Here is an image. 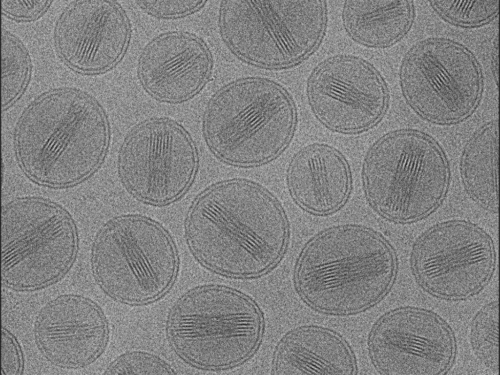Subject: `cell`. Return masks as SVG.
<instances>
[{
  "label": "cell",
  "instance_id": "6da1fadb",
  "mask_svg": "<svg viewBox=\"0 0 500 375\" xmlns=\"http://www.w3.org/2000/svg\"><path fill=\"white\" fill-rule=\"evenodd\" d=\"M187 236L197 259L223 274H261L280 257L287 225L276 201L252 183L232 180L202 193L188 215Z\"/></svg>",
  "mask_w": 500,
  "mask_h": 375
},
{
  "label": "cell",
  "instance_id": "7a4b0ae2",
  "mask_svg": "<svg viewBox=\"0 0 500 375\" xmlns=\"http://www.w3.org/2000/svg\"><path fill=\"white\" fill-rule=\"evenodd\" d=\"M108 139L99 104L78 90L61 88L41 96L25 110L17 131L16 148L31 178L61 186L93 172L104 157Z\"/></svg>",
  "mask_w": 500,
  "mask_h": 375
},
{
  "label": "cell",
  "instance_id": "3957f363",
  "mask_svg": "<svg viewBox=\"0 0 500 375\" xmlns=\"http://www.w3.org/2000/svg\"><path fill=\"white\" fill-rule=\"evenodd\" d=\"M395 260L388 244L369 229L344 227L313 239L297 265L304 299L322 312L346 313L368 307L389 288Z\"/></svg>",
  "mask_w": 500,
  "mask_h": 375
},
{
  "label": "cell",
  "instance_id": "277c9868",
  "mask_svg": "<svg viewBox=\"0 0 500 375\" xmlns=\"http://www.w3.org/2000/svg\"><path fill=\"white\" fill-rule=\"evenodd\" d=\"M295 112L281 87L263 79L246 80L224 87L206 111L204 130L212 151L238 166L266 162L285 147Z\"/></svg>",
  "mask_w": 500,
  "mask_h": 375
},
{
  "label": "cell",
  "instance_id": "5b68a950",
  "mask_svg": "<svg viewBox=\"0 0 500 375\" xmlns=\"http://www.w3.org/2000/svg\"><path fill=\"white\" fill-rule=\"evenodd\" d=\"M262 318L248 297L230 288H198L174 306L168 333L172 347L187 362L208 369L246 359L260 338Z\"/></svg>",
  "mask_w": 500,
  "mask_h": 375
},
{
  "label": "cell",
  "instance_id": "8992f818",
  "mask_svg": "<svg viewBox=\"0 0 500 375\" xmlns=\"http://www.w3.org/2000/svg\"><path fill=\"white\" fill-rule=\"evenodd\" d=\"M365 192L381 214L394 220L419 219L439 204L448 170L438 145L424 134L402 130L377 141L365 159Z\"/></svg>",
  "mask_w": 500,
  "mask_h": 375
},
{
  "label": "cell",
  "instance_id": "52a82bcc",
  "mask_svg": "<svg viewBox=\"0 0 500 375\" xmlns=\"http://www.w3.org/2000/svg\"><path fill=\"white\" fill-rule=\"evenodd\" d=\"M323 0L223 1L220 26L242 59L268 67L295 64L317 46L325 30Z\"/></svg>",
  "mask_w": 500,
  "mask_h": 375
},
{
  "label": "cell",
  "instance_id": "ba28073f",
  "mask_svg": "<svg viewBox=\"0 0 500 375\" xmlns=\"http://www.w3.org/2000/svg\"><path fill=\"white\" fill-rule=\"evenodd\" d=\"M177 258L167 232L141 217L117 219L104 226L93 247L94 278L103 291L131 304L152 301L171 285Z\"/></svg>",
  "mask_w": 500,
  "mask_h": 375
},
{
  "label": "cell",
  "instance_id": "9c48e42d",
  "mask_svg": "<svg viewBox=\"0 0 500 375\" xmlns=\"http://www.w3.org/2000/svg\"><path fill=\"white\" fill-rule=\"evenodd\" d=\"M2 280L8 287L31 290L48 285L68 269L76 233L61 207L34 198L12 201L2 211Z\"/></svg>",
  "mask_w": 500,
  "mask_h": 375
},
{
  "label": "cell",
  "instance_id": "30bf717a",
  "mask_svg": "<svg viewBox=\"0 0 500 375\" xmlns=\"http://www.w3.org/2000/svg\"><path fill=\"white\" fill-rule=\"evenodd\" d=\"M197 158L188 133L175 122L153 119L127 135L120 151L118 167L131 193L153 204L171 202L187 189Z\"/></svg>",
  "mask_w": 500,
  "mask_h": 375
},
{
  "label": "cell",
  "instance_id": "8fae6325",
  "mask_svg": "<svg viewBox=\"0 0 500 375\" xmlns=\"http://www.w3.org/2000/svg\"><path fill=\"white\" fill-rule=\"evenodd\" d=\"M405 97L419 114L448 123L467 115L481 87L476 61L464 48L444 40L418 45L406 57L401 70Z\"/></svg>",
  "mask_w": 500,
  "mask_h": 375
},
{
  "label": "cell",
  "instance_id": "7c38bea8",
  "mask_svg": "<svg viewBox=\"0 0 500 375\" xmlns=\"http://www.w3.org/2000/svg\"><path fill=\"white\" fill-rule=\"evenodd\" d=\"M492 243L480 228L453 221L438 225L418 240L413 255L415 274L426 291L462 298L479 291L494 269Z\"/></svg>",
  "mask_w": 500,
  "mask_h": 375
},
{
  "label": "cell",
  "instance_id": "4fadbf2b",
  "mask_svg": "<svg viewBox=\"0 0 500 375\" xmlns=\"http://www.w3.org/2000/svg\"><path fill=\"white\" fill-rule=\"evenodd\" d=\"M308 97L317 119L334 131L353 133L375 124L386 109L387 92L377 71L351 55L328 59L313 71Z\"/></svg>",
  "mask_w": 500,
  "mask_h": 375
},
{
  "label": "cell",
  "instance_id": "5bb4252c",
  "mask_svg": "<svg viewBox=\"0 0 500 375\" xmlns=\"http://www.w3.org/2000/svg\"><path fill=\"white\" fill-rule=\"evenodd\" d=\"M370 351L385 375H440L450 367L455 344L445 323L430 311L404 308L382 317L374 328Z\"/></svg>",
  "mask_w": 500,
  "mask_h": 375
},
{
  "label": "cell",
  "instance_id": "9a60e30c",
  "mask_svg": "<svg viewBox=\"0 0 500 375\" xmlns=\"http://www.w3.org/2000/svg\"><path fill=\"white\" fill-rule=\"evenodd\" d=\"M130 37L127 15L112 0L71 2L59 16L55 30L61 58L72 69L85 73L103 72L115 66Z\"/></svg>",
  "mask_w": 500,
  "mask_h": 375
},
{
  "label": "cell",
  "instance_id": "2e32d148",
  "mask_svg": "<svg viewBox=\"0 0 500 375\" xmlns=\"http://www.w3.org/2000/svg\"><path fill=\"white\" fill-rule=\"evenodd\" d=\"M106 318L94 301L74 294L59 295L39 312L36 342L43 356L62 368L91 364L103 351L108 338Z\"/></svg>",
  "mask_w": 500,
  "mask_h": 375
},
{
  "label": "cell",
  "instance_id": "e0dca14e",
  "mask_svg": "<svg viewBox=\"0 0 500 375\" xmlns=\"http://www.w3.org/2000/svg\"><path fill=\"white\" fill-rule=\"evenodd\" d=\"M211 60L204 42L186 31L157 35L144 47L138 74L146 91L155 99L178 103L195 95L208 77Z\"/></svg>",
  "mask_w": 500,
  "mask_h": 375
},
{
  "label": "cell",
  "instance_id": "ac0fdd59",
  "mask_svg": "<svg viewBox=\"0 0 500 375\" xmlns=\"http://www.w3.org/2000/svg\"><path fill=\"white\" fill-rule=\"evenodd\" d=\"M288 183L295 200L312 212L325 213L339 208L350 190V176L344 158L331 146H308L293 158Z\"/></svg>",
  "mask_w": 500,
  "mask_h": 375
},
{
  "label": "cell",
  "instance_id": "d6986e66",
  "mask_svg": "<svg viewBox=\"0 0 500 375\" xmlns=\"http://www.w3.org/2000/svg\"><path fill=\"white\" fill-rule=\"evenodd\" d=\"M276 374L352 375L354 359L345 342L322 328L306 327L287 335L275 354Z\"/></svg>",
  "mask_w": 500,
  "mask_h": 375
},
{
  "label": "cell",
  "instance_id": "ffe728a7",
  "mask_svg": "<svg viewBox=\"0 0 500 375\" xmlns=\"http://www.w3.org/2000/svg\"><path fill=\"white\" fill-rule=\"evenodd\" d=\"M407 0H347L342 10L345 29L354 41L382 47L399 39L408 29L412 7Z\"/></svg>",
  "mask_w": 500,
  "mask_h": 375
},
{
  "label": "cell",
  "instance_id": "44dd1931",
  "mask_svg": "<svg viewBox=\"0 0 500 375\" xmlns=\"http://www.w3.org/2000/svg\"><path fill=\"white\" fill-rule=\"evenodd\" d=\"M498 125L491 124L479 131L464 149L462 179L470 195L491 211L498 209Z\"/></svg>",
  "mask_w": 500,
  "mask_h": 375
},
{
  "label": "cell",
  "instance_id": "7402d4cb",
  "mask_svg": "<svg viewBox=\"0 0 500 375\" xmlns=\"http://www.w3.org/2000/svg\"><path fill=\"white\" fill-rule=\"evenodd\" d=\"M30 60L21 41L10 32L1 34V105L5 108L14 102L26 86Z\"/></svg>",
  "mask_w": 500,
  "mask_h": 375
},
{
  "label": "cell",
  "instance_id": "603a6c76",
  "mask_svg": "<svg viewBox=\"0 0 500 375\" xmlns=\"http://www.w3.org/2000/svg\"><path fill=\"white\" fill-rule=\"evenodd\" d=\"M499 307L498 302L482 308L475 318L471 339L477 356L489 368L498 371L499 364Z\"/></svg>",
  "mask_w": 500,
  "mask_h": 375
},
{
  "label": "cell",
  "instance_id": "cb8c5ba5",
  "mask_svg": "<svg viewBox=\"0 0 500 375\" xmlns=\"http://www.w3.org/2000/svg\"><path fill=\"white\" fill-rule=\"evenodd\" d=\"M432 2L445 19L465 25L484 23L491 19L499 9V0H438Z\"/></svg>",
  "mask_w": 500,
  "mask_h": 375
},
{
  "label": "cell",
  "instance_id": "d4e9b609",
  "mask_svg": "<svg viewBox=\"0 0 500 375\" xmlns=\"http://www.w3.org/2000/svg\"><path fill=\"white\" fill-rule=\"evenodd\" d=\"M106 375H173L174 370L158 356L145 352L132 351L114 360Z\"/></svg>",
  "mask_w": 500,
  "mask_h": 375
},
{
  "label": "cell",
  "instance_id": "484cf974",
  "mask_svg": "<svg viewBox=\"0 0 500 375\" xmlns=\"http://www.w3.org/2000/svg\"><path fill=\"white\" fill-rule=\"evenodd\" d=\"M135 2L147 14L163 19L182 18L193 14L204 4L201 0H139Z\"/></svg>",
  "mask_w": 500,
  "mask_h": 375
},
{
  "label": "cell",
  "instance_id": "4316f807",
  "mask_svg": "<svg viewBox=\"0 0 500 375\" xmlns=\"http://www.w3.org/2000/svg\"><path fill=\"white\" fill-rule=\"evenodd\" d=\"M22 351L15 336L1 329V371L4 375H18L23 368Z\"/></svg>",
  "mask_w": 500,
  "mask_h": 375
},
{
  "label": "cell",
  "instance_id": "83f0119b",
  "mask_svg": "<svg viewBox=\"0 0 500 375\" xmlns=\"http://www.w3.org/2000/svg\"><path fill=\"white\" fill-rule=\"evenodd\" d=\"M51 2L44 0H1L2 12L9 18L19 21L37 19Z\"/></svg>",
  "mask_w": 500,
  "mask_h": 375
},
{
  "label": "cell",
  "instance_id": "f1b7e54d",
  "mask_svg": "<svg viewBox=\"0 0 500 375\" xmlns=\"http://www.w3.org/2000/svg\"><path fill=\"white\" fill-rule=\"evenodd\" d=\"M493 66L494 67V70L495 71V74L497 75L498 77V63H499V58H498V45L495 49L494 52L493 53Z\"/></svg>",
  "mask_w": 500,
  "mask_h": 375
}]
</instances>
